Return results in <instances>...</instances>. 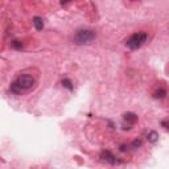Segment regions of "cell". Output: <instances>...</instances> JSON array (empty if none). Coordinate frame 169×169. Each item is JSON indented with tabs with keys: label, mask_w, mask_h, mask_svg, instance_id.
<instances>
[{
	"label": "cell",
	"mask_w": 169,
	"mask_h": 169,
	"mask_svg": "<svg viewBox=\"0 0 169 169\" xmlns=\"http://www.w3.org/2000/svg\"><path fill=\"white\" fill-rule=\"evenodd\" d=\"M165 96H167V90L165 89H158V90L153 92V98L156 99H164Z\"/></svg>",
	"instance_id": "52a82bcc"
},
{
	"label": "cell",
	"mask_w": 169,
	"mask_h": 169,
	"mask_svg": "<svg viewBox=\"0 0 169 169\" xmlns=\"http://www.w3.org/2000/svg\"><path fill=\"white\" fill-rule=\"evenodd\" d=\"M123 120L130 124H135L137 122V115L133 112H126V114H123Z\"/></svg>",
	"instance_id": "5b68a950"
},
{
	"label": "cell",
	"mask_w": 169,
	"mask_h": 169,
	"mask_svg": "<svg viewBox=\"0 0 169 169\" xmlns=\"http://www.w3.org/2000/svg\"><path fill=\"white\" fill-rule=\"evenodd\" d=\"M141 144H143V141H141L140 139H136L131 143V148H132V149H137V148L141 147Z\"/></svg>",
	"instance_id": "30bf717a"
},
{
	"label": "cell",
	"mask_w": 169,
	"mask_h": 169,
	"mask_svg": "<svg viewBox=\"0 0 169 169\" xmlns=\"http://www.w3.org/2000/svg\"><path fill=\"white\" fill-rule=\"evenodd\" d=\"M148 40V34L146 32H137L133 33L132 36H130L126 40V46L131 50H137L139 48H141L146 44V41Z\"/></svg>",
	"instance_id": "3957f363"
},
{
	"label": "cell",
	"mask_w": 169,
	"mask_h": 169,
	"mask_svg": "<svg viewBox=\"0 0 169 169\" xmlns=\"http://www.w3.org/2000/svg\"><path fill=\"white\" fill-rule=\"evenodd\" d=\"M101 158H103L106 163H110V164H112V165L119 163V160L115 157V155H112L111 152H110V151H102Z\"/></svg>",
	"instance_id": "277c9868"
},
{
	"label": "cell",
	"mask_w": 169,
	"mask_h": 169,
	"mask_svg": "<svg viewBox=\"0 0 169 169\" xmlns=\"http://www.w3.org/2000/svg\"><path fill=\"white\" fill-rule=\"evenodd\" d=\"M11 46L15 48V49H21V48H23V42H21V41H12Z\"/></svg>",
	"instance_id": "8fae6325"
},
{
	"label": "cell",
	"mask_w": 169,
	"mask_h": 169,
	"mask_svg": "<svg viewBox=\"0 0 169 169\" xmlns=\"http://www.w3.org/2000/svg\"><path fill=\"white\" fill-rule=\"evenodd\" d=\"M161 124H163V127H164L165 130H168V122H167V120H164V122L161 123Z\"/></svg>",
	"instance_id": "7c38bea8"
},
{
	"label": "cell",
	"mask_w": 169,
	"mask_h": 169,
	"mask_svg": "<svg viewBox=\"0 0 169 169\" xmlns=\"http://www.w3.org/2000/svg\"><path fill=\"white\" fill-rule=\"evenodd\" d=\"M62 86H64V87H66L67 90H73V83H71V81L70 79H67V78H65V79H62Z\"/></svg>",
	"instance_id": "9c48e42d"
},
{
	"label": "cell",
	"mask_w": 169,
	"mask_h": 169,
	"mask_svg": "<svg viewBox=\"0 0 169 169\" xmlns=\"http://www.w3.org/2000/svg\"><path fill=\"white\" fill-rule=\"evenodd\" d=\"M96 39V33L92 29H78L73 36V41L77 45H87Z\"/></svg>",
	"instance_id": "7a4b0ae2"
},
{
	"label": "cell",
	"mask_w": 169,
	"mask_h": 169,
	"mask_svg": "<svg viewBox=\"0 0 169 169\" xmlns=\"http://www.w3.org/2000/svg\"><path fill=\"white\" fill-rule=\"evenodd\" d=\"M147 139H148V141H149V143H156L157 139H158V133L156 132V131H151V132L148 133Z\"/></svg>",
	"instance_id": "ba28073f"
},
{
	"label": "cell",
	"mask_w": 169,
	"mask_h": 169,
	"mask_svg": "<svg viewBox=\"0 0 169 169\" xmlns=\"http://www.w3.org/2000/svg\"><path fill=\"white\" fill-rule=\"evenodd\" d=\"M34 86H36V79H34L32 75L21 74L11 83L9 90L16 95H23V94H25V92L30 91Z\"/></svg>",
	"instance_id": "6da1fadb"
},
{
	"label": "cell",
	"mask_w": 169,
	"mask_h": 169,
	"mask_svg": "<svg viewBox=\"0 0 169 169\" xmlns=\"http://www.w3.org/2000/svg\"><path fill=\"white\" fill-rule=\"evenodd\" d=\"M33 24H34V27H36L37 30H42L44 29V20H42V17L34 16L33 17Z\"/></svg>",
	"instance_id": "8992f818"
}]
</instances>
